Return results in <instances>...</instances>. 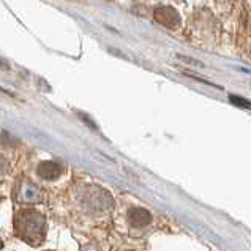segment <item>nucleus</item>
<instances>
[{"mask_svg": "<svg viewBox=\"0 0 251 251\" xmlns=\"http://www.w3.org/2000/svg\"><path fill=\"white\" fill-rule=\"evenodd\" d=\"M14 235L32 247H40L46 240L48 221L41 212L33 207H21L13 220Z\"/></svg>", "mask_w": 251, "mask_h": 251, "instance_id": "f257e3e1", "label": "nucleus"}, {"mask_svg": "<svg viewBox=\"0 0 251 251\" xmlns=\"http://www.w3.org/2000/svg\"><path fill=\"white\" fill-rule=\"evenodd\" d=\"M45 199L43 195V190L37 183H33L28 178H23L18 186L14 188V201L21 205H33V204H40Z\"/></svg>", "mask_w": 251, "mask_h": 251, "instance_id": "f03ea898", "label": "nucleus"}, {"mask_svg": "<svg viewBox=\"0 0 251 251\" xmlns=\"http://www.w3.org/2000/svg\"><path fill=\"white\" fill-rule=\"evenodd\" d=\"M153 18L156 23H160L161 25L168 27V28H176L180 24V16L177 14V11L171 6H161V8H156L153 13Z\"/></svg>", "mask_w": 251, "mask_h": 251, "instance_id": "7ed1b4c3", "label": "nucleus"}, {"mask_svg": "<svg viewBox=\"0 0 251 251\" xmlns=\"http://www.w3.org/2000/svg\"><path fill=\"white\" fill-rule=\"evenodd\" d=\"M63 171H65V168H63L60 163L43 161L37 168V176L45 178V180H55V178H59L63 174Z\"/></svg>", "mask_w": 251, "mask_h": 251, "instance_id": "20e7f679", "label": "nucleus"}, {"mask_svg": "<svg viewBox=\"0 0 251 251\" xmlns=\"http://www.w3.org/2000/svg\"><path fill=\"white\" fill-rule=\"evenodd\" d=\"M126 218H128V223H130L131 227L141 229V227H146L147 225H150L152 215H150V212H147L146 209H142V207H133V209L128 212Z\"/></svg>", "mask_w": 251, "mask_h": 251, "instance_id": "39448f33", "label": "nucleus"}, {"mask_svg": "<svg viewBox=\"0 0 251 251\" xmlns=\"http://www.w3.org/2000/svg\"><path fill=\"white\" fill-rule=\"evenodd\" d=\"M231 101L234 104H237V106H243V107H248V109H251V103L245 101L243 98H237V97H231Z\"/></svg>", "mask_w": 251, "mask_h": 251, "instance_id": "423d86ee", "label": "nucleus"}, {"mask_svg": "<svg viewBox=\"0 0 251 251\" xmlns=\"http://www.w3.org/2000/svg\"><path fill=\"white\" fill-rule=\"evenodd\" d=\"M6 168H8V161L0 155V174H3V172L6 171Z\"/></svg>", "mask_w": 251, "mask_h": 251, "instance_id": "0eeeda50", "label": "nucleus"}]
</instances>
